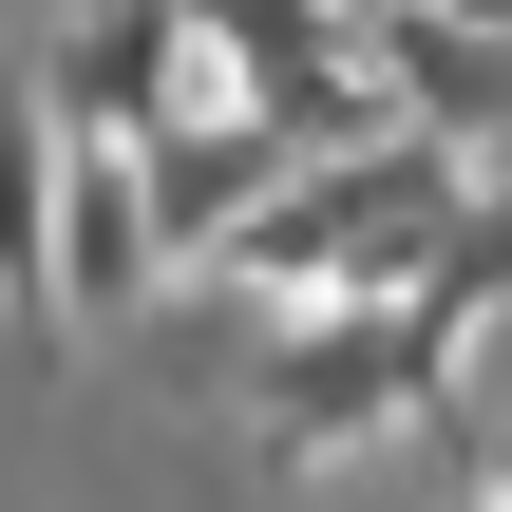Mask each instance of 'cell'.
<instances>
[{"instance_id":"cell-4","label":"cell","mask_w":512,"mask_h":512,"mask_svg":"<svg viewBox=\"0 0 512 512\" xmlns=\"http://www.w3.org/2000/svg\"><path fill=\"white\" fill-rule=\"evenodd\" d=\"M152 285H171V228H152L133 152H76L57 171V323H133Z\"/></svg>"},{"instance_id":"cell-8","label":"cell","mask_w":512,"mask_h":512,"mask_svg":"<svg viewBox=\"0 0 512 512\" xmlns=\"http://www.w3.org/2000/svg\"><path fill=\"white\" fill-rule=\"evenodd\" d=\"M456 512H512V418H456Z\"/></svg>"},{"instance_id":"cell-3","label":"cell","mask_w":512,"mask_h":512,"mask_svg":"<svg viewBox=\"0 0 512 512\" xmlns=\"http://www.w3.org/2000/svg\"><path fill=\"white\" fill-rule=\"evenodd\" d=\"M133 190H152L171 266H228V247L266 228V190H285V133H266L247 95H209V114H171V133L133 152Z\"/></svg>"},{"instance_id":"cell-6","label":"cell","mask_w":512,"mask_h":512,"mask_svg":"<svg viewBox=\"0 0 512 512\" xmlns=\"http://www.w3.org/2000/svg\"><path fill=\"white\" fill-rule=\"evenodd\" d=\"M57 171H76V133H57L38 57H19L0 76V304H38V323H57Z\"/></svg>"},{"instance_id":"cell-1","label":"cell","mask_w":512,"mask_h":512,"mask_svg":"<svg viewBox=\"0 0 512 512\" xmlns=\"http://www.w3.org/2000/svg\"><path fill=\"white\" fill-rule=\"evenodd\" d=\"M437 399H456V361L418 342V304H266L247 418H266V456H285V475L380 456V437H399V418H437Z\"/></svg>"},{"instance_id":"cell-2","label":"cell","mask_w":512,"mask_h":512,"mask_svg":"<svg viewBox=\"0 0 512 512\" xmlns=\"http://www.w3.org/2000/svg\"><path fill=\"white\" fill-rule=\"evenodd\" d=\"M38 95H57L76 152H152V133L209 114L228 76H209V38H190V0H76V19L38 38Z\"/></svg>"},{"instance_id":"cell-9","label":"cell","mask_w":512,"mask_h":512,"mask_svg":"<svg viewBox=\"0 0 512 512\" xmlns=\"http://www.w3.org/2000/svg\"><path fill=\"white\" fill-rule=\"evenodd\" d=\"M342 19H380V0H342Z\"/></svg>"},{"instance_id":"cell-7","label":"cell","mask_w":512,"mask_h":512,"mask_svg":"<svg viewBox=\"0 0 512 512\" xmlns=\"http://www.w3.org/2000/svg\"><path fill=\"white\" fill-rule=\"evenodd\" d=\"M190 38H209V76L266 114L285 76H323V57H361V19L342 0H190Z\"/></svg>"},{"instance_id":"cell-5","label":"cell","mask_w":512,"mask_h":512,"mask_svg":"<svg viewBox=\"0 0 512 512\" xmlns=\"http://www.w3.org/2000/svg\"><path fill=\"white\" fill-rule=\"evenodd\" d=\"M361 57H380V95L418 114V133H512V38H475V19H437V0H380L361 19Z\"/></svg>"}]
</instances>
